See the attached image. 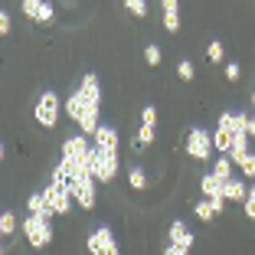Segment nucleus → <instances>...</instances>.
<instances>
[{"label":"nucleus","instance_id":"nucleus-1","mask_svg":"<svg viewBox=\"0 0 255 255\" xmlns=\"http://www.w3.org/2000/svg\"><path fill=\"white\" fill-rule=\"evenodd\" d=\"M89 154H92V144H89V134H85V131L66 137V144H62V160H66L75 173H92Z\"/></svg>","mask_w":255,"mask_h":255},{"label":"nucleus","instance_id":"nucleus-2","mask_svg":"<svg viewBox=\"0 0 255 255\" xmlns=\"http://www.w3.org/2000/svg\"><path fill=\"white\" fill-rule=\"evenodd\" d=\"M89 160H92V173H95L98 183L115 180V173H118V150H105V147H98V144H92Z\"/></svg>","mask_w":255,"mask_h":255},{"label":"nucleus","instance_id":"nucleus-3","mask_svg":"<svg viewBox=\"0 0 255 255\" xmlns=\"http://www.w3.org/2000/svg\"><path fill=\"white\" fill-rule=\"evenodd\" d=\"M23 236H26V242H30L33 249H46L53 242V223L46 216L30 213V219H23Z\"/></svg>","mask_w":255,"mask_h":255},{"label":"nucleus","instance_id":"nucleus-4","mask_svg":"<svg viewBox=\"0 0 255 255\" xmlns=\"http://www.w3.org/2000/svg\"><path fill=\"white\" fill-rule=\"evenodd\" d=\"M36 121L43 128H56V121H59V95H56L53 89H46L43 95H39V102H36Z\"/></svg>","mask_w":255,"mask_h":255},{"label":"nucleus","instance_id":"nucleus-5","mask_svg":"<svg viewBox=\"0 0 255 255\" xmlns=\"http://www.w3.org/2000/svg\"><path fill=\"white\" fill-rule=\"evenodd\" d=\"M72 196L82 210H95V173H75Z\"/></svg>","mask_w":255,"mask_h":255},{"label":"nucleus","instance_id":"nucleus-6","mask_svg":"<svg viewBox=\"0 0 255 255\" xmlns=\"http://www.w3.org/2000/svg\"><path fill=\"white\" fill-rule=\"evenodd\" d=\"M187 154L193 160H210V154H213V134L210 131L193 128V131L187 134Z\"/></svg>","mask_w":255,"mask_h":255},{"label":"nucleus","instance_id":"nucleus-7","mask_svg":"<svg viewBox=\"0 0 255 255\" xmlns=\"http://www.w3.org/2000/svg\"><path fill=\"white\" fill-rule=\"evenodd\" d=\"M89 252L95 255H118V242H115V233L108 226H98L95 233L89 236Z\"/></svg>","mask_w":255,"mask_h":255},{"label":"nucleus","instance_id":"nucleus-8","mask_svg":"<svg viewBox=\"0 0 255 255\" xmlns=\"http://www.w3.org/2000/svg\"><path fill=\"white\" fill-rule=\"evenodd\" d=\"M46 196H49V203H53V210H56V216H66L69 210H72V190L69 187H59L56 180H49V187H46Z\"/></svg>","mask_w":255,"mask_h":255},{"label":"nucleus","instance_id":"nucleus-9","mask_svg":"<svg viewBox=\"0 0 255 255\" xmlns=\"http://www.w3.org/2000/svg\"><path fill=\"white\" fill-rule=\"evenodd\" d=\"M223 210H226V196H223V193H219V196H203V200L193 203L196 219H206V223H210L216 213H223Z\"/></svg>","mask_w":255,"mask_h":255},{"label":"nucleus","instance_id":"nucleus-10","mask_svg":"<svg viewBox=\"0 0 255 255\" xmlns=\"http://www.w3.org/2000/svg\"><path fill=\"white\" fill-rule=\"evenodd\" d=\"M26 210L36 213V216H46V219L56 216V210H53V203H49V196H46V190H39V193H33L30 200H26Z\"/></svg>","mask_w":255,"mask_h":255},{"label":"nucleus","instance_id":"nucleus-11","mask_svg":"<svg viewBox=\"0 0 255 255\" xmlns=\"http://www.w3.org/2000/svg\"><path fill=\"white\" fill-rule=\"evenodd\" d=\"M92 144H98V147H105V150H118V131L112 125H98L95 134H92Z\"/></svg>","mask_w":255,"mask_h":255},{"label":"nucleus","instance_id":"nucleus-12","mask_svg":"<svg viewBox=\"0 0 255 255\" xmlns=\"http://www.w3.org/2000/svg\"><path fill=\"white\" fill-rule=\"evenodd\" d=\"M180 0H160V10H164V26L167 33H177L180 30Z\"/></svg>","mask_w":255,"mask_h":255},{"label":"nucleus","instance_id":"nucleus-13","mask_svg":"<svg viewBox=\"0 0 255 255\" xmlns=\"http://www.w3.org/2000/svg\"><path fill=\"white\" fill-rule=\"evenodd\" d=\"M79 92L89 98L92 105H102V89H98V75L95 72H85L82 82H79Z\"/></svg>","mask_w":255,"mask_h":255},{"label":"nucleus","instance_id":"nucleus-14","mask_svg":"<svg viewBox=\"0 0 255 255\" xmlns=\"http://www.w3.org/2000/svg\"><path fill=\"white\" fill-rule=\"evenodd\" d=\"M219 128H226L229 134H239V131H249V118L236 112H223L219 115Z\"/></svg>","mask_w":255,"mask_h":255},{"label":"nucleus","instance_id":"nucleus-15","mask_svg":"<svg viewBox=\"0 0 255 255\" xmlns=\"http://www.w3.org/2000/svg\"><path fill=\"white\" fill-rule=\"evenodd\" d=\"M170 242H177V246H183L190 252V249H193V233H190L187 226L180 223V219H177V223H170Z\"/></svg>","mask_w":255,"mask_h":255},{"label":"nucleus","instance_id":"nucleus-16","mask_svg":"<svg viewBox=\"0 0 255 255\" xmlns=\"http://www.w3.org/2000/svg\"><path fill=\"white\" fill-rule=\"evenodd\" d=\"M223 196H226V200H233V203H242L249 196V190H246V183H242V180L229 177V180L223 183Z\"/></svg>","mask_w":255,"mask_h":255},{"label":"nucleus","instance_id":"nucleus-17","mask_svg":"<svg viewBox=\"0 0 255 255\" xmlns=\"http://www.w3.org/2000/svg\"><path fill=\"white\" fill-rule=\"evenodd\" d=\"M85 105H92V102H89V98H85L79 89H75L72 95L66 98V115H69V118H75V121H79V115L85 112Z\"/></svg>","mask_w":255,"mask_h":255},{"label":"nucleus","instance_id":"nucleus-18","mask_svg":"<svg viewBox=\"0 0 255 255\" xmlns=\"http://www.w3.org/2000/svg\"><path fill=\"white\" fill-rule=\"evenodd\" d=\"M79 128H82L85 134H95V128H98V105H85V112L79 115Z\"/></svg>","mask_w":255,"mask_h":255},{"label":"nucleus","instance_id":"nucleus-19","mask_svg":"<svg viewBox=\"0 0 255 255\" xmlns=\"http://www.w3.org/2000/svg\"><path fill=\"white\" fill-rule=\"evenodd\" d=\"M223 177H219V173H206V177H203V180H200V190H203V193H206V196H219V193H223Z\"/></svg>","mask_w":255,"mask_h":255},{"label":"nucleus","instance_id":"nucleus-20","mask_svg":"<svg viewBox=\"0 0 255 255\" xmlns=\"http://www.w3.org/2000/svg\"><path fill=\"white\" fill-rule=\"evenodd\" d=\"M154 134H157V125H141V128H137V137H134V150H144V147H150Z\"/></svg>","mask_w":255,"mask_h":255},{"label":"nucleus","instance_id":"nucleus-21","mask_svg":"<svg viewBox=\"0 0 255 255\" xmlns=\"http://www.w3.org/2000/svg\"><path fill=\"white\" fill-rule=\"evenodd\" d=\"M213 147H216L219 154H229V147H233V134H229L226 128H216V131H213Z\"/></svg>","mask_w":255,"mask_h":255},{"label":"nucleus","instance_id":"nucleus-22","mask_svg":"<svg viewBox=\"0 0 255 255\" xmlns=\"http://www.w3.org/2000/svg\"><path fill=\"white\" fill-rule=\"evenodd\" d=\"M233 157H229V154H223V157L216 160V164H213V173H219V177H223V180H229V177H233Z\"/></svg>","mask_w":255,"mask_h":255},{"label":"nucleus","instance_id":"nucleus-23","mask_svg":"<svg viewBox=\"0 0 255 255\" xmlns=\"http://www.w3.org/2000/svg\"><path fill=\"white\" fill-rule=\"evenodd\" d=\"M177 75H180L183 82H193V75H196L193 62H190V59H180V62H177Z\"/></svg>","mask_w":255,"mask_h":255},{"label":"nucleus","instance_id":"nucleus-24","mask_svg":"<svg viewBox=\"0 0 255 255\" xmlns=\"http://www.w3.org/2000/svg\"><path fill=\"white\" fill-rule=\"evenodd\" d=\"M239 170H242V173H246L249 180H255V154H252V150H249L246 157H242V160H239Z\"/></svg>","mask_w":255,"mask_h":255},{"label":"nucleus","instance_id":"nucleus-25","mask_svg":"<svg viewBox=\"0 0 255 255\" xmlns=\"http://www.w3.org/2000/svg\"><path fill=\"white\" fill-rule=\"evenodd\" d=\"M128 183H131L134 190H144V187H147V177H144V170H141V167H134V170L128 173Z\"/></svg>","mask_w":255,"mask_h":255},{"label":"nucleus","instance_id":"nucleus-26","mask_svg":"<svg viewBox=\"0 0 255 255\" xmlns=\"http://www.w3.org/2000/svg\"><path fill=\"white\" fill-rule=\"evenodd\" d=\"M13 229H16V216H13V213H3V216H0V233L13 236Z\"/></svg>","mask_w":255,"mask_h":255},{"label":"nucleus","instance_id":"nucleus-27","mask_svg":"<svg viewBox=\"0 0 255 255\" xmlns=\"http://www.w3.org/2000/svg\"><path fill=\"white\" fill-rule=\"evenodd\" d=\"M144 62H147V66H160V46L157 43H150L147 49H144Z\"/></svg>","mask_w":255,"mask_h":255},{"label":"nucleus","instance_id":"nucleus-28","mask_svg":"<svg viewBox=\"0 0 255 255\" xmlns=\"http://www.w3.org/2000/svg\"><path fill=\"white\" fill-rule=\"evenodd\" d=\"M206 56H210L213 62H223V56H226L223 43H219V39H216V43H210V46H206Z\"/></svg>","mask_w":255,"mask_h":255},{"label":"nucleus","instance_id":"nucleus-29","mask_svg":"<svg viewBox=\"0 0 255 255\" xmlns=\"http://www.w3.org/2000/svg\"><path fill=\"white\" fill-rule=\"evenodd\" d=\"M125 3H128V10H131L134 16H144V13H147V0H125Z\"/></svg>","mask_w":255,"mask_h":255},{"label":"nucleus","instance_id":"nucleus-30","mask_svg":"<svg viewBox=\"0 0 255 255\" xmlns=\"http://www.w3.org/2000/svg\"><path fill=\"white\" fill-rule=\"evenodd\" d=\"M39 7H43V0H23V13H26V16H33V20H36Z\"/></svg>","mask_w":255,"mask_h":255},{"label":"nucleus","instance_id":"nucleus-31","mask_svg":"<svg viewBox=\"0 0 255 255\" xmlns=\"http://www.w3.org/2000/svg\"><path fill=\"white\" fill-rule=\"evenodd\" d=\"M141 125H157V108H154V105H147L141 112Z\"/></svg>","mask_w":255,"mask_h":255},{"label":"nucleus","instance_id":"nucleus-32","mask_svg":"<svg viewBox=\"0 0 255 255\" xmlns=\"http://www.w3.org/2000/svg\"><path fill=\"white\" fill-rule=\"evenodd\" d=\"M53 13H56V10H53V3H46V0H43V7H39L36 20H39V23H49V20H53Z\"/></svg>","mask_w":255,"mask_h":255},{"label":"nucleus","instance_id":"nucleus-33","mask_svg":"<svg viewBox=\"0 0 255 255\" xmlns=\"http://www.w3.org/2000/svg\"><path fill=\"white\" fill-rule=\"evenodd\" d=\"M239 75H242L239 62H226V79H229V82H239Z\"/></svg>","mask_w":255,"mask_h":255},{"label":"nucleus","instance_id":"nucleus-34","mask_svg":"<svg viewBox=\"0 0 255 255\" xmlns=\"http://www.w3.org/2000/svg\"><path fill=\"white\" fill-rule=\"evenodd\" d=\"M0 33L10 36V13H7V10H0Z\"/></svg>","mask_w":255,"mask_h":255},{"label":"nucleus","instance_id":"nucleus-35","mask_svg":"<svg viewBox=\"0 0 255 255\" xmlns=\"http://www.w3.org/2000/svg\"><path fill=\"white\" fill-rule=\"evenodd\" d=\"M242 206H246V216L255 219V196H246V200H242Z\"/></svg>","mask_w":255,"mask_h":255},{"label":"nucleus","instance_id":"nucleus-36","mask_svg":"<svg viewBox=\"0 0 255 255\" xmlns=\"http://www.w3.org/2000/svg\"><path fill=\"white\" fill-rule=\"evenodd\" d=\"M249 134L255 137V118H249Z\"/></svg>","mask_w":255,"mask_h":255},{"label":"nucleus","instance_id":"nucleus-37","mask_svg":"<svg viewBox=\"0 0 255 255\" xmlns=\"http://www.w3.org/2000/svg\"><path fill=\"white\" fill-rule=\"evenodd\" d=\"M249 196H255V183H252V190H249Z\"/></svg>","mask_w":255,"mask_h":255},{"label":"nucleus","instance_id":"nucleus-38","mask_svg":"<svg viewBox=\"0 0 255 255\" xmlns=\"http://www.w3.org/2000/svg\"><path fill=\"white\" fill-rule=\"evenodd\" d=\"M252 105H255V92H252Z\"/></svg>","mask_w":255,"mask_h":255}]
</instances>
